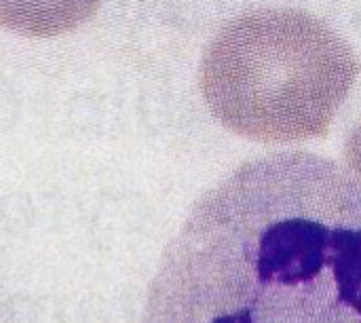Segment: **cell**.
<instances>
[{
	"mask_svg": "<svg viewBox=\"0 0 361 323\" xmlns=\"http://www.w3.org/2000/svg\"><path fill=\"white\" fill-rule=\"evenodd\" d=\"M142 323H361V186L309 152L245 163L192 207Z\"/></svg>",
	"mask_w": 361,
	"mask_h": 323,
	"instance_id": "cell-1",
	"label": "cell"
},
{
	"mask_svg": "<svg viewBox=\"0 0 361 323\" xmlns=\"http://www.w3.org/2000/svg\"><path fill=\"white\" fill-rule=\"evenodd\" d=\"M353 49L296 8L237 17L209 44L201 91L214 116L239 135L296 142L324 135L357 78Z\"/></svg>",
	"mask_w": 361,
	"mask_h": 323,
	"instance_id": "cell-2",
	"label": "cell"
},
{
	"mask_svg": "<svg viewBox=\"0 0 361 323\" xmlns=\"http://www.w3.org/2000/svg\"><path fill=\"white\" fill-rule=\"evenodd\" d=\"M102 0H0V25L25 36H57L85 23Z\"/></svg>",
	"mask_w": 361,
	"mask_h": 323,
	"instance_id": "cell-3",
	"label": "cell"
},
{
	"mask_svg": "<svg viewBox=\"0 0 361 323\" xmlns=\"http://www.w3.org/2000/svg\"><path fill=\"white\" fill-rule=\"evenodd\" d=\"M347 161L351 165V169L360 176L361 180V121L360 125L353 129L349 142H347Z\"/></svg>",
	"mask_w": 361,
	"mask_h": 323,
	"instance_id": "cell-4",
	"label": "cell"
}]
</instances>
